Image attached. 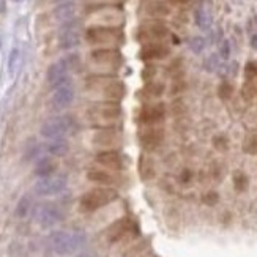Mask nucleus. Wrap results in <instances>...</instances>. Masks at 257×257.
<instances>
[{"instance_id": "1", "label": "nucleus", "mask_w": 257, "mask_h": 257, "mask_svg": "<svg viewBox=\"0 0 257 257\" xmlns=\"http://www.w3.org/2000/svg\"><path fill=\"white\" fill-rule=\"evenodd\" d=\"M85 93L96 101L120 103L126 95V85L115 74H93L85 79Z\"/></svg>"}, {"instance_id": "2", "label": "nucleus", "mask_w": 257, "mask_h": 257, "mask_svg": "<svg viewBox=\"0 0 257 257\" xmlns=\"http://www.w3.org/2000/svg\"><path fill=\"white\" fill-rule=\"evenodd\" d=\"M87 120L96 130H109V128L119 126L122 120V106L119 103L111 101H95L87 108Z\"/></svg>"}, {"instance_id": "3", "label": "nucleus", "mask_w": 257, "mask_h": 257, "mask_svg": "<svg viewBox=\"0 0 257 257\" xmlns=\"http://www.w3.org/2000/svg\"><path fill=\"white\" fill-rule=\"evenodd\" d=\"M84 38L90 46L108 48V49H119L125 43V34L122 27L90 26L85 29Z\"/></svg>"}, {"instance_id": "4", "label": "nucleus", "mask_w": 257, "mask_h": 257, "mask_svg": "<svg viewBox=\"0 0 257 257\" xmlns=\"http://www.w3.org/2000/svg\"><path fill=\"white\" fill-rule=\"evenodd\" d=\"M89 62L98 70L96 74H114L123 67V54L119 49L96 48L89 54Z\"/></svg>"}, {"instance_id": "5", "label": "nucleus", "mask_w": 257, "mask_h": 257, "mask_svg": "<svg viewBox=\"0 0 257 257\" xmlns=\"http://www.w3.org/2000/svg\"><path fill=\"white\" fill-rule=\"evenodd\" d=\"M87 241L84 232H65V230H56L49 235L51 248L59 255H70L79 251Z\"/></svg>"}, {"instance_id": "6", "label": "nucleus", "mask_w": 257, "mask_h": 257, "mask_svg": "<svg viewBox=\"0 0 257 257\" xmlns=\"http://www.w3.org/2000/svg\"><path fill=\"white\" fill-rule=\"evenodd\" d=\"M119 199V191L112 186H98L87 191L79 199V208L85 213H92L109 205Z\"/></svg>"}, {"instance_id": "7", "label": "nucleus", "mask_w": 257, "mask_h": 257, "mask_svg": "<svg viewBox=\"0 0 257 257\" xmlns=\"http://www.w3.org/2000/svg\"><path fill=\"white\" fill-rule=\"evenodd\" d=\"M79 65V59L76 54H71L68 57H63L57 62H54L46 71V81L49 84V87L57 89L60 85L70 82V73L73 70H76Z\"/></svg>"}, {"instance_id": "8", "label": "nucleus", "mask_w": 257, "mask_h": 257, "mask_svg": "<svg viewBox=\"0 0 257 257\" xmlns=\"http://www.w3.org/2000/svg\"><path fill=\"white\" fill-rule=\"evenodd\" d=\"M76 131V122L68 115H56L48 119L41 125V136L46 139H63L68 134H73Z\"/></svg>"}, {"instance_id": "9", "label": "nucleus", "mask_w": 257, "mask_h": 257, "mask_svg": "<svg viewBox=\"0 0 257 257\" xmlns=\"http://www.w3.org/2000/svg\"><path fill=\"white\" fill-rule=\"evenodd\" d=\"M170 35L167 26L159 19H150L144 21L134 32V38L141 43V45H147V43H156V41H164Z\"/></svg>"}, {"instance_id": "10", "label": "nucleus", "mask_w": 257, "mask_h": 257, "mask_svg": "<svg viewBox=\"0 0 257 257\" xmlns=\"http://www.w3.org/2000/svg\"><path fill=\"white\" fill-rule=\"evenodd\" d=\"M139 233H141V230H139V224L136 222V219L130 216H123L112 222L108 227V230H106V240L109 243H119L123 238L130 237V235L137 237Z\"/></svg>"}, {"instance_id": "11", "label": "nucleus", "mask_w": 257, "mask_h": 257, "mask_svg": "<svg viewBox=\"0 0 257 257\" xmlns=\"http://www.w3.org/2000/svg\"><path fill=\"white\" fill-rule=\"evenodd\" d=\"M67 185H68V180L65 175L54 174L49 177H41L34 185V192L41 197L56 196V194H60L62 191H65Z\"/></svg>"}, {"instance_id": "12", "label": "nucleus", "mask_w": 257, "mask_h": 257, "mask_svg": "<svg viewBox=\"0 0 257 257\" xmlns=\"http://www.w3.org/2000/svg\"><path fill=\"white\" fill-rule=\"evenodd\" d=\"M81 45V24L79 21L74 18L68 23L62 24L59 32V46L63 51L74 49Z\"/></svg>"}, {"instance_id": "13", "label": "nucleus", "mask_w": 257, "mask_h": 257, "mask_svg": "<svg viewBox=\"0 0 257 257\" xmlns=\"http://www.w3.org/2000/svg\"><path fill=\"white\" fill-rule=\"evenodd\" d=\"M93 18L96 24L93 26H103V27H120L125 23L123 13L119 7L106 5V7H98L95 8Z\"/></svg>"}, {"instance_id": "14", "label": "nucleus", "mask_w": 257, "mask_h": 257, "mask_svg": "<svg viewBox=\"0 0 257 257\" xmlns=\"http://www.w3.org/2000/svg\"><path fill=\"white\" fill-rule=\"evenodd\" d=\"M166 104L164 103H147L137 112V122L145 126H153L164 122L166 119Z\"/></svg>"}, {"instance_id": "15", "label": "nucleus", "mask_w": 257, "mask_h": 257, "mask_svg": "<svg viewBox=\"0 0 257 257\" xmlns=\"http://www.w3.org/2000/svg\"><path fill=\"white\" fill-rule=\"evenodd\" d=\"M170 54H172V49L164 41L147 43V45H142L141 49H139V59L147 63L166 60L167 57H170Z\"/></svg>"}, {"instance_id": "16", "label": "nucleus", "mask_w": 257, "mask_h": 257, "mask_svg": "<svg viewBox=\"0 0 257 257\" xmlns=\"http://www.w3.org/2000/svg\"><path fill=\"white\" fill-rule=\"evenodd\" d=\"M63 218L62 215V210L56 205V203H41V205L37 207L35 210V219L40 224L41 227L49 229V227H54L57 222H60Z\"/></svg>"}, {"instance_id": "17", "label": "nucleus", "mask_w": 257, "mask_h": 257, "mask_svg": "<svg viewBox=\"0 0 257 257\" xmlns=\"http://www.w3.org/2000/svg\"><path fill=\"white\" fill-rule=\"evenodd\" d=\"M92 144L95 147H100L106 150H117L122 145V134L109 128V130H96L92 136Z\"/></svg>"}, {"instance_id": "18", "label": "nucleus", "mask_w": 257, "mask_h": 257, "mask_svg": "<svg viewBox=\"0 0 257 257\" xmlns=\"http://www.w3.org/2000/svg\"><path fill=\"white\" fill-rule=\"evenodd\" d=\"M74 98H76V90H74V85L71 82H67L60 85L54 90L51 96V108L54 111H63L67 109L68 106L73 104Z\"/></svg>"}, {"instance_id": "19", "label": "nucleus", "mask_w": 257, "mask_h": 257, "mask_svg": "<svg viewBox=\"0 0 257 257\" xmlns=\"http://www.w3.org/2000/svg\"><path fill=\"white\" fill-rule=\"evenodd\" d=\"M164 141V130L156 126H145L139 131V144L147 152H153Z\"/></svg>"}, {"instance_id": "20", "label": "nucleus", "mask_w": 257, "mask_h": 257, "mask_svg": "<svg viewBox=\"0 0 257 257\" xmlns=\"http://www.w3.org/2000/svg\"><path fill=\"white\" fill-rule=\"evenodd\" d=\"M96 163L101 164L108 170H122L123 169V158L117 150H106L96 155Z\"/></svg>"}, {"instance_id": "21", "label": "nucleus", "mask_w": 257, "mask_h": 257, "mask_svg": "<svg viewBox=\"0 0 257 257\" xmlns=\"http://www.w3.org/2000/svg\"><path fill=\"white\" fill-rule=\"evenodd\" d=\"M57 169H59V161L56 159V156H41L35 164L34 172L41 178V177L54 175L57 172Z\"/></svg>"}, {"instance_id": "22", "label": "nucleus", "mask_w": 257, "mask_h": 257, "mask_svg": "<svg viewBox=\"0 0 257 257\" xmlns=\"http://www.w3.org/2000/svg\"><path fill=\"white\" fill-rule=\"evenodd\" d=\"M74 15H76V5L74 2H63V4H59L56 5L54 12H52V16L60 24H65L68 21L74 19Z\"/></svg>"}, {"instance_id": "23", "label": "nucleus", "mask_w": 257, "mask_h": 257, "mask_svg": "<svg viewBox=\"0 0 257 257\" xmlns=\"http://www.w3.org/2000/svg\"><path fill=\"white\" fill-rule=\"evenodd\" d=\"M87 178L90 181H93V183L104 185V186H112L117 183L115 177L112 175V172H109L108 169H89Z\"/></svg>"}, {"instance_id": "24", "label": "nucleus", "mask_w": 257, "mask_h": 257, "mask_svg": "<svg viewBox=\"0 0 257 257\" xmlns=\"http://www.w3.org/2000/svg\"><path fill=\"white\" fill-rule=\"evenodd\" d=\"M166 92V85L159 81H152V82H147L142 90L139 92V96L144 100H155V98H159V96H163V93Z\"/></svg>"}, {"instance_id": "25", "label": "nucleus", "mask_w": 257, "mask_h": 257, "mask_svg": "<svg viewBox=\"0 0 257 257\" xmlns=\"http://www.w3.org/2000/svg\"><path fill=\"white\" fill-rule=\"evenodd\" d=\"M145 13L150 18L161 21L163 18H167L170 15V8H169V5L161 2V0H152V2H148L145 5Z\"/></svg>"}, {"instance_id": "26", "label": "nucleus", "mask_w": 257, "mask_h": 257, "mask_svg": "<svg viewBox=\"0 0 257 257\" xmlns=\"http://www.w3.org/2000/svg\"><path fill=\"white\" fill-rule=\"evenodd\" d=\"M43 147H45V150L51 156H56V158L65 156L70 152V144L65 141V139H52L51 142H48Z\"/></svg>"}, {"instance_id": "27", "label": "nucleus", "mask_w": 257, "mask_h": 257, "mask_svg": "<svg viewBox=\"0 0 257 257\" xmlns=\"http://www.w3.org/2000/svg\"><path fill=\"white\" fill-rule=\"evenodd\" d=\"M139 174H141V178L144 181H148V180L155 178L156 167H155L153 159L150 158V156H142L141 158V163H139Z\"/></svg>"}, {"instance_id": "28", "label": "nucleus", "mask_w": 257, "mask_h": 257, "mask_svg": "<svg viewBox=\"0 0 257 257\" xmlns=\"http://www.w3.org/2000/svg\"><path fill=\"white\" fill-rule=\"evenodd\" d=\"M32 205H34V202H32V197L29 196V194H26V196H23L19 199V202H18V205H16V216L18 218H26L29 213H30V210H32Z\"/></svg>"}, {"instance_id": "29", "label": "nucleus", "mask_w": 257, "mask_h": 257, "mask_svg": "<svg viewBox=\"0 0 257 257\" xmlns=\"http://www.w3.org/2000/svg\"><path fill=\"white\" fill-rule=\"evenodd\" d=\"M249 186V178L246 175L243 170H237L233 174V188L237 192H244Z\"/></svg>"}, {"instance_id": "30", "label": "nucleus", "mask_w": 257, "mask_h": 257, "mask_svg": "<svg viewBox=\"0 0 257 257\" xmlns=\"http://www.w3.org/2000/svg\"><path fill=\"white\" fill-rule=\"evenodd\" d=\"M19 62H21V51H19V48H13L12 51H10L8 62H7V70H8L10 76H13V74L16 73Z\"/></svg>"}, {"instance_id": "31", "label": "nucleus", "mask_w": 257, "mask_h": 257, "mask_svg": "<svg viewBox=\"0 0 257 257\" xmlns=\"http://www.w3.org/2000/svg\"><path fill=\"white\" fill-rule=\"evenodd\" d=\"M243 152L248 155H257V131H251L243 141Z\"/></svg>"}, {"instance_id": "32", "label": "nucleus", "mask_w": 257, "mask_h": 257, "mask_svg": "<svg viewBox=\"0 0 257 257\" xmlns=\"http://www.w3.org/2000/svg\"><path fill=\"white\" fill-rule=\"evenodd\" d=\"M213 147L219 152H227L229 150V139L224 136V134H218L213 137Z\"/></svg>"}, {"instance_id": "33", "label": "nucleus", "mask_w": 257, "mask_h": 257, "mask_svg": "<svg viewBox=\"0 0 257 257\" xmlns=\"http://www.w3.org/2000/svg\"><path fill=\"white\" fill-rule=\"evenodd\" d=\"M233 95V87L229 82H221L218 87V96L221 100H230V96Z\"/></svg>"}, {"instance_id": "34", "label": "nucleus", "mask_w": 257, "mask_h": 257, "mask_svg": "<svg viewBox=\"0 0 257 257\" xmlns=\"http://www.w3.org/2000/svg\"><path fill=\"white\" fill-rule=\"evenodd\" d=\"M202 202L208 207H215L216 203L219 202V194L216 191H207L205 194L202 196Z\"/></svg>"}, {"instance_id": "35", "label": "nucleus", "mask_w": 257, "mask_h": 257, "mask_svg": "<svg viewBox=\"0 0 257 257\" xmlns=\"http://www.w3.org/2000/svg\"><path fill=\"white\" fill-rule=\"evenodd\" d=\"M156 74H158V68L156 67H145L144 71H142V79L145 82H152V81H155Z\"/></svg>"}, {"instance_id": "36", "label": "nucleus", "mask_w": 257, "mask_h": 257, "mask_svg": "<svg viewBox=\"0 0 257 257\" xmlns=\"http://www.w3.org/2000/svg\"><path fill=\"white\" fill-rule=\"evenodd\" d=\"M244 74H246V79L251 81L252 78L257 76V63L255 62H249V63H246V67H244Z\"/></svg>"}, {"instance_id": "37", "label": "nucleus", "mask_w": 257, "mask_h": 257, "mask_svg": "<svg viewBox=\"0 0 257 257\" xmlns=\"http://www.w3.org/2000/svg\"><path fill=\"white\" fill-rule=\"evenodd\" d=\"M189 48L199 54V52H202V49H203V40H202V38H199V37L191 38V41H189Z\"/></svg>"}, {"instance_id": "38", "label": "nucleus", "mask_w": 257, "mask_h": 257, "mask_svg": "<svg viewBox=\"0 0 257 257\" xmlns=\"http://www.w3.org/2000/svg\"><path fill=\"white\" fill-rule=\"evenodd\" d=\"M186 89V84L183 82V81H180V79H177L174 84H172V87H170V95H178V93H181Z\"/></svg>"}, {"instance_id": "39", "label": "nucleus", "mask_w": 257, "mask_h": 257, "mask_svg": "<svg viewBox=\"0 0 257 257\" xmlns=\"http://www.w3.org/2000/svg\"><path fill=\"white\" fill-rule=\"evenodd\" d=\"M192 177H194V174H192V170L185 169V170H181V174H180V181H181L183 185H188L189 181L192 180Z\"/></svg>"}, {"instance_id": "40", "label": "nucleus", "mask_w": 257, "mask_h": 257, "mask_svg": "<svg viewBox=\"0 0 257 257\" xmlns=\"http://www.w3.org/2000/svg\"><path fill=\"white\" fill-rule=\"evenodd\" d=\"M196 21H197V24H199L202 29H205V27H207V16H205V13L202 12V10L196 12Z\"/></svg>"}, {"instance_id": "41", "label": "nucleus", "mask_w": 257, "mask_h": 257, "mask_svg": "<svg viewBox=\"0 0 257 257\" xmlns=\"http://www.w3.org/2000/svg\"><path fill=\"white\" fill-rule=\"evenodd\" d=\"M191 2V0H170V4H174L177 7H185Z\"/></svg>"}, {"instance_id": "42", "label": "nucleus", "mask_w": 257, "mask_h": 257, "mask_svg": "<svg viewBox=\"0 0 257 257\" xmlns=\"http://www.w3.org/2000/svg\"><path fill=\"white\" fill-rule=\"evenodd\" d=\"M5 0H0V13H5Z\"/></svg>"}, {"instance_id": "43", "label": "nucleus", "mask_w": 257, "mask_h": 257, "mask_svg": "<svg viewBox=\"0 0 257 257\" xmlns=\"http://www.w3.org/2000/svg\"><path fill=\"white\" fill-rule=\"evenodd\" d=\"M76 257H93L90 252H81V254H78Z\"/></svg>"}, {"instance_id": "44", "label": "nucleus", "mask_w": 257, "mask_h": 257, "mask_svg": "<svg viewBox=\"0 0 257 257\" xmlns=\"http://www.w3.org/2000/svg\"><path fill=\"white\" fill-rule=\"evenodd\" d=\"M56 5H59V4H63V2H70V0H52Z\"/></svg>"}, {"instance_id": "45", "label": "nucleus", "mask_w": 257, "mask_h": 257, "mask_svg": "<svg viewBox=\"0 0 257 257\" xmlns=\"http://www.w3.org/2000/svg\"><path fill=\"white\" fill-rule=\"evenodd\" d=\"M16 2H21V0H16Z\"/></svg>"}]
</instances>
